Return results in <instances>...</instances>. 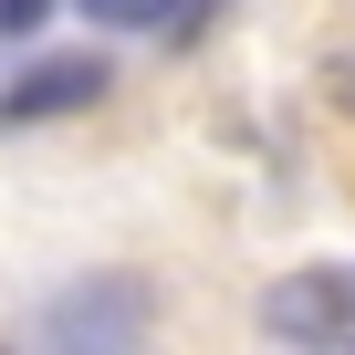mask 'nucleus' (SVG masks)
<instances>
[{"mask_svg":"<svg viewBox=\"0 0 355 355\" xmlns=\"http://www.w3.org/2000/svg\"><path fill=\"white\" fill-rule=\"evenodd\" d=\"M136 334H146V293L125 272H105L42 313V355H136Z\"/></svg>","mask_w":355,"mask_h":355,"instance_id":"obj_1","label":"nucleus"},{"mask_svg":"<svg viewBox=\"0 0 355 355\" xmlns=\"http://www.w3.org/2000/svg\"><path fill=\"white\" fill-rule=\"evenodd\" d=\"M261 324L293 355H355V282L345 272H293V282L261 293Z\"/></svg>","mask_w":355,"mask_h":355,"instance_id":"obj_2","label":"nucleus"},{"mask_svg":"<svg viewBox=\"0 0 355 355\" xmlns=\"http://www.w3.org/2000/svg\"><path fill=\"white\" fill-rule=\"evenodd\" d=\"M105 94V63L94 53H53V63H32L11 94H0V125H42V115H84Z\"/></svg>","mask_w":355,"mask_h":355,"instance_id":"obj_3","label":"nucleus"},{"mask_svg":"<svg viewBox=\"0 0 355 355\" xmlns=\"http://www.w3.org/2000/svg\"><path fill=\"white\" fill-rule=\"evenodd\" d=\"M73 11L105 32H167V21H189V0H73Z\"/></svg>","mask_w":355,"mask_h":355,"instance_id":"obj_4","label":"nucleus"},{"mask_svg":"<svg viewBox=\"0 0 355 355\" xmlns=\"http://www.w3.org/2000/svg\"><path fill=\"white\" fill-rule=\"evenodd\" d=\"M42 11H53V0H0V32L21 42V32H42Z\"/></svg>","mask_w":355,"mask_h":355,"instance_id":"obj_5","label":"nucleus"}]
</instances>
